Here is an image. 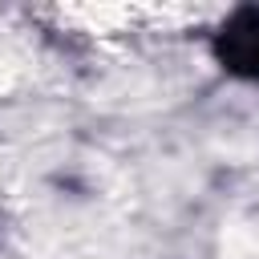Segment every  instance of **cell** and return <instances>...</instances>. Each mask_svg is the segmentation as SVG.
<instances>
[{"mask_svg": "<svg viewBox=\"0 0 259 259\" xmlns=\"http://www.w3.org/2000/svg\"><path fill=\"white\" fill-rule=\"evenodd\" d=\"M210 53L227 77L259 85V4H239L210 36Z\"/></svg>", "mask_w": 259, "mask_h": 259, "instance_id": "cell-1", "label": "cell"}]
</instances>
